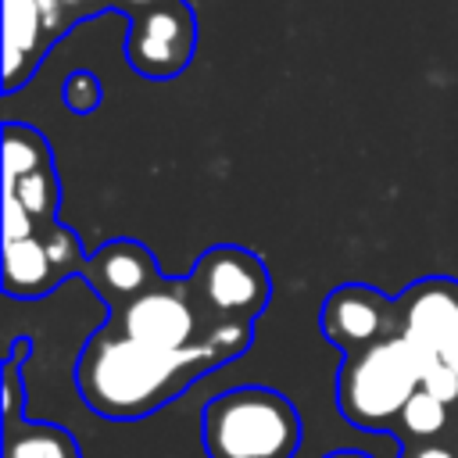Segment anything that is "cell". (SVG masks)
<instances>
[{"label": "cell", "instance_id": "obj_1", "mask_svg": "<svg viewBox=\"0 0 458 458\" xmlns=\"http://www.w3.org/2000/svg\"><path fill=\"white\" fill-rule=\"evenodd\" d=\"M215 365H222V358L208 344L165 351L129 340L104 322L75 358V386L86 408L104 419H143Z\"/></svg>", "mask_w": 458, "mask_h": 458}, {"label": "cell", "instance_id": "obj_2", "mask_svg": "<svg viewBox=\"0 0 458 458\" xmlns=\"http://www.w3.org/2000/svg\"><path fill=\"white\" fill-rule=\"evenodd\" d=\"M301 415L268 386H233L204 404L208 458H293Z\"/></svg>", "mask_w": 458, "mask_h": 458}, {"label": "cell", "instance_id": "obj_3", "mask_svg": "<svg viewBox=\"0 0 458 458\" xmlns=\"http://www.w3.org/2000/svg\"><path fill=\"white\" fill-rule=\"evenodd\" d=\"M422 386L419 354L408 340L394 336L365 351L344 354L336 372V408L365 433H390L408 397Z\"/></svg>", "mask_w": 458, "mask_h": 458}, {"label": "cell", "instance_id": "obj_4", "mask_svg": "<svg viewBox=\"0 0 458 458\" xmlns=\"http://www.w3.org/2000/svg\"><path fill=\"white\" fill-rule=\"evenodd\" d=\"M186 290L208 329L225 322H258L272 301V276L254 250L240 243H215L190 268Z\"/></svg>", "mask_w": 458, "mask_h": 458}, {"label": "cell", "instance_id": "obj_5", "mask_svg": "<svg viewBox=\"0 0 458 458\" xmlns=\"http://www.w3.org/2000/svg\"><path fill=\"white\" fill-rule=\"evenodd\" d=\"M107 326L118 329L129 340H140V344H150V347H165V351L197 347L204 340V333H208L200 311L190 301L186 279H161L157 286H150L147 293H140L125 308L111 311Z\"/></svg>", "mask_w": 458, "mask_h": 458}, {"label": "cell", "instance_id": "obj_6", "mask_svg": "<svg viewBox=\"0 0 458 458\" xmlns=\"http://www.w3.org/2000/svg\"><path fill=\"white\" fill-rule=\"evenodd\" d=\"M197 47V18L186 0L129 14L125 57L143 79H175L186 72Z\"/></svg>", "mask_w": 458, "mask_h": 458}, {"label": "cell", "instance_id": "obj_7", "mask_svg": "<svg viewBox=\"0 0 458 458\" xmlns=\"http://www.w3.org/2000/svg\"><path fill=\"white\" fill-rule=\"evenodd\" d=\"M318 326L340 354H354L372 344L401 336V308L397 297H386L376 286L344 283L322 301Z\"/></svg>", "mask_w": 458, "mask_h": 458}, {"label": "cell", "instance_id": "obj_8", "mask_svg": "<svg viewBox=\"0 0 458 458\" xmlns=\"http://www.w3.org/2000/svg\"><path fill=\"white\" fill-rule=\"evenodd\" d=\"M72 25L61 0H4V89L14 93Z\"/></svg>", "mask_w": 458, "mask_h": 458}, {"label": "cell", "instance_id": "obj_9", "mask_svg": "<svg viewBox=\"0 0 458 458\" xmlns=\"http://www.w3.org/2000/svg\"><path fill=\"white\" fill-rule=\"evenodd\" d=\"M397 308L401 340H408L419 358H444L458 344V279H419L397 297Z\"/></svg>", "mask_w": 458, "mask_h": 458}, {"label": "cell", "instance_id": "obj_10", "mask_svg": "<svg viewBox=\"0 0 458 458\" xmlns=\"http://www.w3.org/2000/svg\"><path fill=\"white\" fill-rule=\"evenodd\" d=\"M82 276L89 279L97 297L107 304V311L125 308L129 301H136L140 293H147L150 286H157L165 279L157 272V261H154L150 247H143L140 240H107V243H100L89 254Z\"/></svg>", "mask_w": 458, "mask_h": 458}, {"label": "cell", "instance_id": "obj_11", "mask_svg": "<svg viewBox=\"0 0 458 458\" xmlns=\"http://www.w3.org/2000/svg\"><path fill=\"white\" fill-rule=\"evenodd\" d=\"M57 283H64V279L54 268L39 233L21 236V240H4V290H7V297L36 301V297H47Z\"/></svg>", "mask_w": 458, "mask_h": 458}, {"label": "cell", "instance_id": "obj_12", "mask_svg": "<svg viewBox=\"0 0 458 458\" xmlns=\"http://www.w3.org/2000/svg\"><path fill=\"white\" fill-rule=\"evenodd\" d=\"M4 458H82L75 437L54 422H7Z\"/></svg>", "mask_w": 458, "mask_h": 458}, {"label": "cell", "instance_id": "obj_13", "mask_svg": "<svg viewBox=\"0 0 458 458\" xmlns=\"http://www.w3.org/2000/svg\"><path fill=\"white\" fill-rule=\"evenodd\" d=\"M47 165H54L47 140L32 125L7 122L4 125V182H14V179H21L29 172H39Z\"/></svg>", "mask_w": 458, "mask_h": 458}, {"label": "cell", "instance_id": "obj_14", "mask_svg": "<svg viewBox=\"0 0 458 458\" xmlns=\"http://www.w3.org/2000/svg\"><path fill=\"white\" fill-rule=\"evenodd\" d=\"M4 193L14 197V200L32 215L36 229L57 218L61 182H57L54 165H47V168H39V172H29V175H21V179H14V182H4Z\"/></svg>", "mask_w": 458, "mask_h": 458}, {"label": "cell", "instance_id": "obj_15", "mask_svg": "<svg viewBox=\"0 0 458 458\" xmlns=\"http://www.w3.org/2000/svg\"><path fill=\"white\" fill-rule=\"evenodd\" d=\"M36 233H39V240H43V247H47L54 268L61 272V279L86 272V261H89V258L82 254V247H79V240H75V233H72L68 225H61V222L54 218V222L39 225Z\"/></svg>", "mask_w": 458, "mask_h": 458}, {"label": "cell", "instance_id": "obj_16", "mask_svg": "<svg viewBox=\"0 0 458 458\" xmlns=\"http://www.w3.org/2000/svg\"><path fill=\"white\" fill-rule=\"evenodd\" d=\"M61 100L72 114H93L104 100V89H100V79L89 72V68H75L64 75V86H61Z\"/></svg>", "mask_w": 458, "mask_h": 458}, {"label": "cell", "instance_id": "obj_17", "mask_svg": "<svg viewBox=\"0 0 458 458\" xmlns=\"http://www.w3.org/2000/svg\"><path fill=\"white\" fill-rule=\"evenodd\" d=\"M401 458H458V426L447 437L422 440V444H404Z\"/></svg>", "mask_w": 458, "mask_h": 458}, {"label": "cell", "instance_id": "obj_18", "mask_svg": "<svg viewBox=\"0 0 458 458\" xmlns=\"http://www.w3.org/2000/svg\"><path fill=\"white\" fill-rule=\"evenodd\" d=\"M32 233H36L32 215H29L14 197H7V211H4V240H21V236H32Z\"/></svg>", "mask_w": 458, "mask_h": 458}, {"label": "cell", "instance_id": "obj_19", "mask_svg": "<svg viewBox=\"0 0 458 458\" xmlns=\"http://www.w3.org/2000/svg\"><path fill=\"white\" fill-rule=\"evenodd\" d=\"M61 4L68 7L72 21H75V18H82V14H93L97 7H104V4H111V0H61Z\"/></svg>", "mask_w": 458, "mask_h": 458}, {"label": "cell", "instance_id": "obj_20", "mask_svg": "<svg viewBox=\"0 0 458 458\" xmlns=\"http://www.w3.org/2000/svg\"><path fill=\"white\" fill-rule=\"evenodd\" d=\"M111 4H118V7H122V11H129V14H136V11L161 7V4H172V0H111Z\"/></svg>", "mask_w": 458, "mask_h": 458}, {"label": "cell", "instance_id": "obj_21", "mask_svg": "<svg viewBox=\"0 0 458 458\" xmlns=\"http://www.w3.org/2000/svg\"><path fill=\"white\" fill-rule=\"evenodd\" d=\"M326 458H372V454H365V451H351V447H344V451H329Z\"/></svg>", "mask_w": 458, "mask_h": 458}]
</instances>
